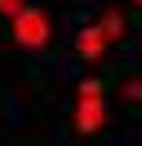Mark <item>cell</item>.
Wrapping results in <instances>:
<instances>
[{
    "label": "cell",
    "instance_id": "cell-1",
    "mask_svg": "<svg viewBox=\"0 0 142 146\" xmlns=\"http://www.w3.org/2000/svg\"><path fill=\"white\" fill-rule=\"evenodd\" d=\"M12 35L21 47L40 50L50 41L52 26L49 17L35 6H26L12 17Z\"/></svg>",
    "mask_w": 142,
    "mask_h": 146
},
{
    "label": "cell",
    "instance_id": "cell-2",
    "mask_svg": "<svg viewBox=\"0 0 142 146\" xmlns=\"http://www.w3.org/2000/svg\"><path fill=\"white\" fill-rule=\"evenodd\" d=\"M75 128L82 135L95 134L105 120L104 100L101 96H80L75 107Z\"/></svg>",
    "mask_w": 142,
    "mask_h": 146
},
{
    "label": "cell",
    "instance_id": "cell-3",
    "mask_svg": "<svg viewBox=\"0 0 142 146\" xmlns=\"http://www.w3.org/2000/svg\"><path fill=\"white\" fill-rule=\"evenodd\" d=\"M107 40L98 25H90L81 29L76 35L75 49L86 61H96L104 55Z\"/></svg>",
    "mask_w": 142,
    "mask_h": 146
},
{
    "label": "cell",
    "instance_id": "cell-4",
    "mask_svg": "<svg viewBox=\"0 0 142 146\" xmlns=\"http://www.w3.org/2000/svg\"><path fill=\"white\" fill-rule=\"evenodd\" d=\"M98 26L101 27V31H102L107 43L121 40L122 36L125 35V29H127L125 18H124V15L121 14V11H118V9H115V8L104 12V15L101 17Z\"/></svg>",
    "mask_w": 142,
    "mask_h": 146
},
{
    "label": "cell",
    "instance_id": "cell-5",
    "mask_svg": "<svg viewBox=\"0 0 142 146\" xmlns=\"http://www.w3.org/2000/svg\"><path fill=\"white\" fill-rule=\"evenodd\" d=\"M122 96L131 102L142 104V78H133L122 87Z\"/></svg>",
    "mask_w": 142,
    "mask_h": 146
},
{
    "label": "cell",
    "instance_id": "cell-6",
    "mask_svg": "<svg viewBox=\"0 0 142 146\" xmlns=\"http://www.w3.org/2000/svg\"><path fill=\"white\" fill-rule=\"evenodd\" d=\"M104 84L98 78H86L78 85V94L80 96H102Z\"/></svg>",
    "mask_w": 142,
    "mask_h": 146
},
{
    "label": "cell",
    "instance_id": "cell-7",
    "mask_svg": "<svg viewBox=\"0 0 142 146\" xmlns=\"http://www.w3.org/2000/svg\"><path fill=\"white\" fill-rule=\"evenodd\" d=\"M26 6V0H0V14L14 17Z\"/></svg>",
    "mask_w": 142,
    "mask_h": 146
},
{
    "label": "cell",
    "instance_id": "cell-8",
    "mask_svg": "<svg viewBox=\"0 0 142 146\" xmlns=\"http://www.w3.org/2000/svg\"><path fill=\"white\" fill-rule=\"evenodd\" d=\"M133 2H135L137 6H141V8H142V0H133Z\"/></svg>",
    "mask_w": 142,
    "mask_h": 146
}]
</instances>
